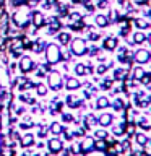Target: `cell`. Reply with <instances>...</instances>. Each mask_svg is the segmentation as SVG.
I'll return each instance as SVG.
<instances>
[{
  "label": "cell",
  "instance_id": "obj_1",
  "mask_svg": "<svg viewBox=\"0 0 151 156\" xmlns=\"http://www.w3.org/2000/svg\"><path fill=\"white\" fill-rule=\"evenodd\" d=\"M31 13L33 12L26 7V5H19L13 13V23L16 24L18 28H26L28 24L31 23Z\"/></svg>",
  "mask_w": 151,
  "mask_h": 156
},
{
  "label": "cell",
  "instance_id": "obj_2",
  "mask_svg": "<svg viewBox=\"0 0 151 156\" xmlns=\"http://www.w3.org/2000/svg\"><path fill=\"white\" fill-rule=\"evenodd\" d=\"M44 55H46V62L49 65H55V63H58L62 60V49L58 44L51 42L44 49Z\"/></svg>",
  "mask_w": 151,
  "mask_h": 156
},
{
  "label": "cell",
  "instance_id": "obj_3",
  "mask_svg": "<svg viewBox=\"0 0 151 156\" xmlns=\"http://www.w3.org/2000/svg\"><path fill=\"white\" fill-rule=\"evenodd\" d=\"M70 52L73 54V55H76V57H83L88 52L86 41H85V39H81V37L72 39V41H70Z\"/></svg>",
  "mask_w": 151,
  "mask_h": 156
},
{
  "label": "cell",
  "instance_id": "obj_4",
  "mask_svg": "<svg viewBox=\"0 0 151 156\" xmlns=\"http://www.w3.org/2000/svg\"><path fill=\"white\" fill-rule=\"evenodd\" d=\"M62 85H63L62 73L57 72V70L49 72V75H47V86L51 88V90L57 91V90H60V88H62Z\"/></svg>",
  "mask_w": 151,
  "mask_h": 156
},
{
  "label": "cell",
  "instance_id": "obj_5",
  "mask_svg": "<svg viewBox=\"0 0 151 156\" xmlns=\"http://www.w3.org/2000/svg\"><path fill=\"white\" fill-rule=\"evenodd\" d=\"M18 68L21 73H29L34 70V60L29 55H23L19 58V63H18Z\"/></svg>",
  "mask_w": 151,
  "mask_h": 156
},
{
  "label": "cell",
  "instance_id": "obj_6",
  "mask_svg": "<svg viewBox=\"0 0 151 156\" xmlns=\"http://www.w3.org/2000/svg\"><path fill=\"white\" fill-rule=\"evenodd\" d=\"M47 150H49V153H52V154L60 153V151L63 150L62 140L57 138V136H54V138H49V141H47Z\"/></svg>",
  "mask_w": 151,
  "mask_h": 156
},
{
  "label": "cell",
  "instance_id": "obj_7",
  "mask_svg": "<svg viewBox=\"0 0 151 156\" xmlns=\"http://www.w3.org/2000/svg\"><path fill=\"white\" fill-rule=\"evenodd\" d=\"M135 62L136 63H140V65H143V63H148L151 60V52L149 51H146V49H138V51L135 52Z\"/></svg>",
  "mask_w": 151,
  "mask_h": 156
},
{
  "label": "cell",
  "instance_id": "obj_8",
  "mask_svg": "<svg viewBox=\"0 0 151 156\" xmlns=\"http://www.w3.org/2000/svg\"><path fill=\"white\" fill-rule=\"evenodd\" d=\"M93 150H94V140L91 136H85L80 143V151L81 153H91Z\"/></svg>",
  "mask_w": 151,
  "mask_h": 156
},
{
  "label": "cell",
  "instance_id": "obj_9",
  "mask_svg": "<svg viewBox=\"0 0 151 156\" xmlns=\"http://www.w3.org/2000/svg\"><path fill=\"white\" fill-rule=\"evenodd\" d=\"M8 68H7V63L3 60H0V86H8Z\"/></svg>",
  "mask_w": 151,
  "mask_h": 156
},
{
  "label": "cell",
  "instance_id": "obj_10",
  "mask_svg": "<svg viewBox=\"0 0 151 156\" xmlns=\"http://www.w3.org/2000/svg\"><path fill=\"white\" fill-rule=\"evenodd\" d=\"M102 47H104L106 51L112 52V51H115V49L119 47V41H117V37L109 36V37H106V39H104V42H102Z\"/></svg>",
  "mask_w": 151,
  "mask_h": 156
},
{
  "label": "cell",
  "instance_id": "obj_11",
  "mask_svg": "<svg viewBox=\"0 0 151 156\" xmlns=\"http://www.w3.org/2000/svg\"><path fill=\"white\" fill-rule=\"evenodd\" d=\"M31 23L34 28H41L46 23V18H44V15L41 12H33L31 13Z\"/></svg>",
  "mask_w": 151,
  "mask_h": 156
},
{
  "label": "cell",
  "instance_id": "obj_12",
  "mask_svg": "<svg viewBox=\"0 0 151 156\" xmlns=\"http://www.w3.org/2000/svg\"><path fill=\"white\" fill-rule=\"evenodd\" d=\"M112 122H114V117H112V114H109V112H104V114L99 115V119H97V124H99L101 127H111Z\"/></svg>",
  "mask_w": 151,
  "mask_h": 156
},
{
  "label": "cell",
  "instance_id": "obj_13",
  "mask_svg": "<svg viewBox=\"0 0 151 156\" xmlns=\"http://www.w3.org/2000/svg\"><path fill=\"white\" fill-rule=\"evenodd\" d=\"M80 86H81V81H78V78H67L65 80V88L68 91L78 90Z\"/></svg>",
  "mask_w": 151,
  "mask_h": 156
},
{
  "label": "cell",
  "instance_id": "obj_14",
  "mask_svg": "<svg viewBox=\"0 0 151 156\" xmlns=\"http://www.w3.org/2000/svg\"><path fill=\"white\" fill-rule=\"evenodd\" d=\"M111 106V101H109V98H106V96H99L96 99V109H106V107H109Z\"/></svg>",
  "mask_w": 151,
  "mask_h": 156
},
{
  "label": "cell",
  "instance_id": "obj_15",
  "mask_svg": "<svg viewBox=\"0 0 151 156\" xmlns=\"http://www.w3.org/2000/svg\"><path fill=\"white\" fill-rule=\"evenodd\" d=\"M34 143V136L31 133H24L21 136V140H19V145L23 146V148H28V146H31Z\"/></svg>",
  "mask_w": 151,
  "mask_h": 156
},
{
  "label": "cell",
  "instance_id": "obj_16",
  "mask_svg": "<svg viewBox=\"0 0 151 156\" xmlns=\"http://www.w3.org/2000/svg\"><path fill=\"white\" fill-rule=\"evenodd\" d=\"M94 21L99 28H106L107 24H109V18H107L106 15H97V16L94 18Z\"/></svg>",
  "mask_w": 151,
  "mask_h": 156
},
{
  "label": "cell",
  "instance_id": "obj_17",
  "mask_svg": "<svg viewBox=\"0 0 151 156\" xmlns=\"http://www.w3.org/2000/svg\"><path fill=\"white\" fill-rule=\"evenodd\" d=\"M49 130H51L52 133H55V135H60V133H63V125L60 124V122H52L51 127H49Z\"/></svg>",
  "mask_w": 151,
  "mask_h": 156
},
{
  "label": "cell",
  "instance_id": "obj_18",
  "mask_svg": "<svg viewBox=\"0 0 151 156\" xmlns=\"http://www.w3.org/2000/svg\"><path fill=\"white\" fill-rule=\"evenodd\" d=\"M146 41V34L143 31H135L133 33V42L135 44H143Z\"/></svg>",
  "mask_w": 151,
  "mask_h": 156
},
{
  "label": "cell",
  "instance_id": "obj_19",
  "mask_svg": "<svg viewBox=\"0 0 151 156\" xmlns=\"http://www.w3.org/2000/svg\"><path fill=\"white\" fill-rule=\"evenodd\" d=\"M135 138H136V143H138L140 146H145V145L149 141V140H148V135H146V133H143V132H138Z\"/></svg>",
  "mask_w": 151,
  "mask_h": 156
},
{
  "label": "cell",
  "instance_id": "obj_20",
  "mask_svg": "<svg viewBox=\"0 0 151 156\" xmlns=\"http://www.w3.org/2000/svg\"><path fill=\"white\" fill-rule=\"evenodd\" d=\"M58 42H62V44H70L72 41V36H70V33H65V31H62V33H58Z\"/></svg>",
  "mask_w": 151,
  "mask_h": 156
},
{
  "label": "cell",
  "instance_id": "obj_21",
  "mask_svg": "<svg viewBox=\"0 0 151 156\" xmlns=\"http://www.w3.org/2000/svg\"><path fill=\"white\" fill-rule=\"evenodd\" d=\"M58 29H60V21L57 18H52L51 24H49V33H57Z\"/></svg>",
  "mask_w": 151,
  "mask_h": 156
},
{
  "label": "cell",
  "instance_id": "obj_22",
  "mask_svg": "<svg viewBox=\"0 0 151 156\" xmlns=\"http://www.w3.org/2000/svg\"><path fill=\"white\" fill-rule=\"evenodd\" d=\"M73 70H75V73L78 76H83V75H86V73H88L86 72V65H83V63H76Z\"/></svg>",
  "mask_w": 151,
  "mask_h": 156
},
{
  "label": "cell",
  "instance_id": "obj_23",
  "mask_svg": "<svg viewBox=\"0 0 151 156\" xmlns=\"http://www.w3.org/2000/svg\"><path fill=\"white\" fill-rule=\"evenodd\" d=\"M145 75H146V72L141 67H136L135 70H133V78H135V80H143Z\"/></svg>",
  "mask_w": 151,
  "mask_h": 156
},
{
  "label": "cell",
  "instance_id": "obj_24",
  "mask_svg": "<svg viewBox=\"0 0 151 156\" xmlns=\"http://www.w3.org/2000/svg\"><path fill=\"white\" fill-rule=\"evenodd\" d=\"M135 24H136L140 29H148V28H149V23L146 21V20H141V18H136V20H135Z\"/></svg>",
  "mask_w": 151,
  "mask_h": 156
},
{
  "label": "cell",
  "instance_id": "obj_25",
  "mask_svg": "<svg viewBox=\"0 0 151 156\" xmlns=\"http://www.w3.org/2000/svg\"><path fill=\"white\" fill-rule=\"evenodd\" d=\"M67 104H68V107H76L78 104H80V101H78L73 94H70L67 98Z\"/></svg>",
  "mask_w": 151,
  "mask_h": 156
},
{
  "label": "cell",
  "instance_id": "obj_26",
  "mask_svg": "<svg viewBox=\"0 0 151 156\" xmlns=\"http://www.w3.org/2000/svg\"><path fill=\"white\" fill-rule=\"evenodd\" d=\"M94 150L104 151L106 150V141L104 140H94Z\"/></svg>",
  "mask_w": 151,
  "mask_h": 156
},
{
  "label": "cell",
  "instance_id": "obj_27",
  "mask_svg": "<svg viewBox=\"0 0 151 156\" xmlns=\"http://www.w3.org/2000/svg\"><path fill=\"white\" fill-rule=\"evenodd\" d=\"M36 91H37L39 96H46V94H47V86L42 85V83H39V85L36 86Z\"/></svg>",
  "mask_w": 151,
  "mask_h": 156
},
{
  "label": "cell",
  "instance_id": "obj_28",
  "mask_svg": "<svg viewBox=\"0 0 151 156\" xmlns=\"http://www.w3.org/2000/svg\"><path fill=\"white\" fill-rule=\"evenodd\" d=\"M138 125L141 127V129H145V130H149L151 129V124L148 122V119H145V117H141V119L138 120Z\"/></svg>",
  "mask_w": 151,
  "mask_h": 156
},
{
  "label": "cell",
  "instance_id": "obj_29",
  "mask_svg": "<svg viewBox=\"0 0 151 156\" xmlns=\"http://www.w3.org/2000/svg\"><path fill=\"white\" fill-rule=\"evenodd\" d=\"M96 119H94V115H86V127H93L96 124Z\"/></svg>",
  "mask_w": 151,
  "mask_h": 156
},
{
  "label": "cell",
  "instance_id": "obj_30",
  "mask_svg": "<svg viewBox=\"0 0 151 156\" xmlns=\"http://www.w3.org/2000/svg\"><path fill=\"white\" fill-rule=\"evenodd\" d=\"M112 106H114V109H115V111H120L122 107H124V101H122V99H115Z\"/></svg>",
  "mask_w": 151,
  "mask_h": 156
},
{
  "label": "cell",
  "instance_id": "obj_31",
  "mask_svg": "<svg viewBox=\"0 0 151 156\" xmlns=\"http://www.w3.org/2000/svg\"><path fill=\"white\" fill-rule=\"evenodd\" d=\"M96 136H97L99 140H102V138H106V136H107V132H106V130H97V132H96Z\"/></svg>",
  "mask_w": 151,
  "mask_h": 156
},
{
  "label": "cell",
  "instance_id": "obj_32",
  "mask_svg": "<svg viewBox=\"0 0 151 156\" xmlns=\"http://www.w3.org/2000/svg\"><path fill=\"white\" fill-rule=\"evenodd\" d=\"M96 72L99 73V75H102V73H106V72H107V67L104 65V63H101V65L97 67V70H96Z\"/></svg>",
  "mask_w": 151,
  "mask_h": 156
},
{
  "label": "cell",
  "instance_id": "obj_33",
  "mask_svg": "<svg viewBox=\"0 0 151 156\" xmlns=\"http://www.w3.org/2000/svg\"><path fill=\"white\" fill-rule=\"evenodd\" d=\"M112 86V80H106V83L102 81L101 83V88H104V90H107V88H111Z\"/></svg>",
  "mask_w": 151,
  "mask_h": 156
},
{
  "label": "cell",
  "instance_id": "obj_34",
  "mask_svg": "<svg viewBox=\"0 0 151 156\" xmlns=\"http://www.w3.org/2000/svg\"><path fill=\"white\" fill-rule=\"evenodd\" d=\"M70 18L73 20V21H80V20H81V15H80V13H72Z\"/></svg>",
  "mask_w": 151,
  "mask_h": 156
},
{
  "label": "cell",
  "instance_id": "obj_35",
  "mask_svg": "<svg viewBox=\"0 0 151 156\" xmlns=\"http://www.w3.org/2000/svg\"><path fill=\"white\" fill-rule=\"evenodd\" d=\"M91 39V41H97V39H99V34L97 33H90V36H88Z\"/></svg>",
  "mask_w": 151,
  "mask_h": 156
},
{
  "label": "cell",
  "instance_id": "obj_36",
  "mask_svg": "<svg viewBox=\"0 0 151 156\" xmlns=\"http://www.w3.org/2000/svg\"><path fill=\"white\" fill-rule=\"evenodd\" d=\"M31 125H33L31 122H21V124H19V127H21V129H29Z\"/></svg>",
  "mask_w": 151,
  "mask_h": 156
},
{
  "label": "cell",
  "instance_id": "obj_37",
  "mask_svg": "<svg viewBox=\"0 0 151 156\" xmlns=\"http://www.w3.org/2000/svg\"><path fill=\"white\" fill-rule=\"evenodd\" d=\"M37 135H39V136H46V129H44V127H39Z\"/></svg>",
  "mask_w": 151,
  "mask_h": 156
},
{
  "label": "cell",
  "instance_id": "obj_38",
  "mask_svg": "<svg viewBox=\"0 0 151 156\" xmlns=\"http://www.w3.org/2000/svg\"><path fill=\"white\" fill-rule=\"evenodd\" d=\"M42 49V41H36V46H34V51H41Z\"/></svg>",
  "mask_w": 151,
  "mask_h": 156
},
{
  "label": "cell",
  "instance_id": "obj_39",
  "mask_svg": "<svg viewBox=\"0 0 151 156\" xmlns=\"http://www.w3.org/2000/svg\"><path fill=\"white\" fill-rule=\"evenodd\" d=\"M124 75H125L124 70H115V78H122Z\"/></svg>",
  "mask_w": 151,
  "mask_h": 156
},
{
  "label": "cell",
  "instance_id": "obj_40",
  "mask_svg": "<svg viewBox=\"0 0 151 156\" xmlns=\"http://www.w3.org/2000/svg\"><path fill=\"white\" fill-rule=\"evenodd\" d=\"M62 117H63V120H65V122H72V119H73L70 114H63Z\"/></svg>",
  "mask_w": 151,
  "mask_h": 156
},
{
  "label": "cell",
  "instance_id": "obj_41",
  "mask_svg": "<svg viewBox=\"0 0 151 156\" xmlns=\"http://www.w3.org/2000/svg\"><path fill=\"white\" fill-rule=\"evenodd\" d=\"M88 52H90V54H93V55H96V54H97V47H94V46H93L91 49H88Z\"/></svg>",
  "mask_w": 151,
  "mask_h": 156
},
{
  "label": "cell",
  "instance_id": "obj_42",
  "mask_svg": "<svg viewBox=\"0 0 151 156\" xmlns=\"http://www.w3.org/2000/svg\"><path fill=\"white\" fill-rule=\"evenodd\" d=\"M13 2H15V5H18V7H19V5L26 3V0H13Z\"/></svg>",
  "mask_w": 151,
  "mask_h": 156
},
{
  "label": "cell",
  "instance_id": "obj_43",
  "mask_svg": "<svg viewBox=\"0 0 151 156\" xmlns=\"http://www.w3.org/2000/svg\"><path fill=\"white\" fill-rule=\"evenodd\" d=\"M0 154H2V132H0Z\"/></svg>",
  "mask_w": 151,
  "mask_h": 156
},
{
  "label": "cell",
  "instance_id": "obj_44",
  "mask_svg": "<svg viewBox=\"0 0 151 156\" xmlns=\"http://www.w3.org/2000/svg\"><path fill=\"white\" fill-rule=\"evenodd\" d=\"M146 41H148V42H149V46H151V33L148 34V36H146Z\"/></svg>",
  "mask_w": 151,
  "mask_h": 156
},
{
  "label": "cell",
  "instance_id": "obj_45",
  "mask_svg": "<svg viewBox=\"0 0 151 156\" xmlns=\"http://www.w3.org/2000/svg\"><path fill=\"white\" fill-rule=\"evenodd\" d=\"M33 2H39V0H33Z\"/></svg>",
  "mask_w": 151,
  "mask_h": 156
}]
</instances>
